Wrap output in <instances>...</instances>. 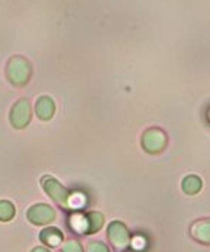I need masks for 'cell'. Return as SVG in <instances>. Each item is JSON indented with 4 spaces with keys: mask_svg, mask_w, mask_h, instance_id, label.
<instances>
[{
    "mask_svg": "<svg viewBox=\"0 0 210 252\" xmlns=\"http://www.w3.org/2000/svg\"><path fill=\"white\" fill-rule=\"evenodd\" d=\"M202 189V180L196 176H188L183 181V190L187 194H196Z\"/></svg>",
    "mask_w": 210,
    "mask_h": 252,
    "instance_id": "cell-3",
    "label": "cell"
},
{
    "mask_svg": "<svg viewBox=\"0 0 210 252\" xmlns=\"http://www.w3.org/2000/svg\"><path fill=\"white\" fill-rule=\"evenodd\" d=\"M191 236L202 244H210V219H202L193 223Z\"/></svg>",
    "mask_w": 210,
    "mask_h": 252,
    "instance_id": "cell-2",
    "label": "cell"
},
{
    "mask_svg": "<svg viewBox=\"0 0 210 252\" xmlns=\"http://www.w3.org/2000/svg\"><path fill=\"white\" fill-rule=\"evenodd\" d=\"M12 213H13V210H12V206H10V204H7V203H0V218L7 219V218L12 216Z\"/></svg>",
    "mask_w": 210,
    "mask_h": 252,
    "instance_id": "cell-4",
    "label": "cell"
},
{
    "mask_svg": "<svg viewBox=\"0 0 210 252\" xmlns=\"http://www.w3.org/2000/svg\"><path fill=\"white\" fill-rule=\"evenodd\" d=\"M89 252H109V251H107V248H106L105 245H102V244H93V245H90V248H89Z\"/></svg>",
    "mask_w": 210,
    "mask_h": 252,
    "instance_id": "cell-6",
    "label": "cell"
},
{
    "mask_svg": "<svg viewBox=\"0 0 210 252\" xmlns=\"http://www.w3.org/2000/svg\"><path fill=\"white\" fill-rule=\"evenodd\" d=\"M109 238L116 248H125L129 242L128 230L125 229V226L122 223H118V222H115L109 226Z\"/></svg>",
    "mask_w": 210,
    "mask_h": 252,
    "instance_id": "cell-1",
    "label": "cell"
},
{
    "mask_svg": "<svg viewBox=\"0 0 210 252\" xmlns=\"http://www.w3.org/2000/svg\"><path fill=\"white\" fill-rule=\"evenodd\" d=\"M64 252H80V247L76 242H71L70 245L65 247V251Z\"/></svg>",
    "mask_w": 210,
    "mask_h": 252,
    "instance_id": "cell-7",
    "label": "cell"
},
{
    "mask_svg": "<svg viewBox=\"0 0 210 252\" xmlns=\"http://www.w3.org/2000/svg\"><path fill=\"white\" fill-rule=\"evenodd\" d=\"M35 252H47V251H44V250H36Z\"/></svg>",
    "mask_w": 210,
    "mask_h": 252,
    "instance_id": "cell-8",
    "label": "cell"
},
{
    "mask_svg": "<svg viewBox=\"0 0 210 252\" xmlns=\"http://www.w3.org/2000/svg\"><path fill=\"white\" fill-rule=\"evenodd\" d=\"M84 202H86V200H84V197H83L81 194H74V196L70 199V204H71L73 207H76V209H77V207H81V206L84 204Z\"/></svg>",
    "mask_w": 210,
    "mask_h": 252,
    "instance_id": "cell-5",
    "label": "cell"
}]
</instances>
